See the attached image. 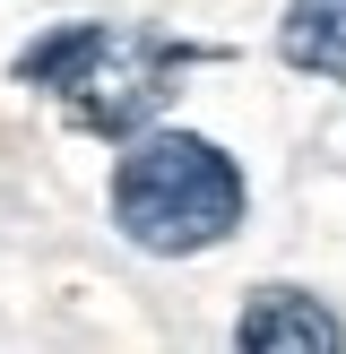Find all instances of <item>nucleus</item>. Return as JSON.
Here are the masks:
<instances>
[{"label":"nucleus","instance_id":"1","mask_svg":"<svg viewBox=\"0 0 346 354\" xmlns=\"http://www.w3.org/2000/svg\"><path fill=\"white\" fill-rule=\"evenodd\" d=\"M251 190H242V165L199 130H147L113 173V225L121 242L156 259H190V251H217L225 234L242 225Z\"/></svg>","mask_w":346,"mask_h":354},{"label":"nucleus","instance_id":"2","mask_svg":"<svg viewBox=\"0 0 346 354\" xmlns=\"http://www.w3.org/2000/svg\"><path fill=\"white\" fill-rule=\"evenodd\" d=\"M173 78H182V52L173 44H156V35H104L95 61H86L61 95H69V113H78V130L130 138V130H147V121L165 113Z\"/></svg>","mask_w":346,"mask_h":354},{"label":"nucleus","instance_id":"3","mask_svg":"<svg viewBox=\"0 0 346 354\" xmlns=\"http://www.w3.org/2000/svg\"><path fill=\"white\" fill-rule=\"evenodd\" d=\"M234 346H346V320L329 303H311V294H294V286H268V294H251L242 303V320H234Z\"/></svg>","mask_w":346,"mask_h":354},{"label":"nucleus","instance_id":"4","mask_svg":"<svg viewBox=\"0 0 346 354\" xmlns=\"http://www.w3.org/2000/svg\"><path fill=\"white\" fill-rule=\"evenodd\" d=\"M277 52L311 78H346V0H286Z\"/></svg>","mask_w":346,"mask_h":354},{"label":"nucleus","instance_id":"5","mask_svg":"<svg viewBox=\"0 0 346 354\" xmlns=\"http://www.w3.org/2000/svg\"><path fill=\"white\" fill-rule=\"evenodd\" d=\"M95 44H104V26H52V35H35V44L17 52V78L26 86H69L95 61Z\"/></svg>","mask_w":346,"mask_h":354}]
</instances>
